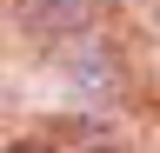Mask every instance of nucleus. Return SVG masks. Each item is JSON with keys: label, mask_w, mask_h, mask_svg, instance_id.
Here are the masks:
<instances>
[{"label": "nucleus", "mask_w": 160, "mask_h": 153, "mask_svg": "<svg viewBox=\"0 0 160 153\" xmlns=\"http://www.w3.org/2000/svg\"><path fill=\"white\" fill-rule=\"evenodd\" d=\"M13 153H47V146H13Z\"/></svg>", "instance_id": "obj_2"}, {"label": "nucleus", "mask_w": 160, "mask_h": 153, "mask_svg": "<svg viewBox=\"0 0 160 153\" xmlns=\"http://www.w3.org/2000/svg\"><path fill=\"white\" fill-rule=\"evenodd\" d=\"M20 27L33 40H73L93 27V0H20Z\"/></svg>", "instance_id": "obj_1"}]
</instances>
